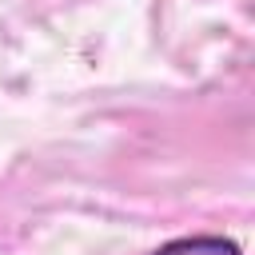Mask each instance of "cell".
I'll list each match as a JSON object with an SVG mask.
<instances>
[{"label": "cell", "mask_w": 255, "mask_h": 255, "mask_svg": "<svg viewBox=\"0 0 255 255\" xmlns=\"http://www.w3.org/2000/svg\"><path fill=\"white\" fill-rule=\"evenodd\" d=\"M155 255H239V247L227 243V239H179V243H167Z\"/></svg>", "instance_id": "1"}]
</instances>
